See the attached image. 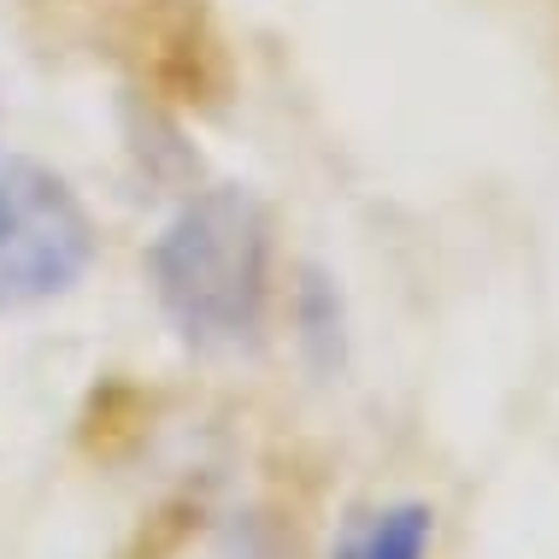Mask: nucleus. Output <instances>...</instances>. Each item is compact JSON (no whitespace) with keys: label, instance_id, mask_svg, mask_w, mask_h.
I'll list each match as a JSON object with an SVG mask.
<instances>
[{"label":"nucleus","instance_id":"obj_3","mask_svg":"<svg viewBox=\"0 0 559 559\" xmlns=\"http://www.w3.org/2000/svg\"><path fill=\"white\" fill-rule=\"evenodd\" d=\"M436 512L425 501H383L336 536L330 559H430Z\"/></svg>","mask_w":559,"mask_h":559},{"label":"nucleus","instance_id":"obj_1","mask_svg":"<svg viewBox=\"0 0 559 559\" xmlns=\"http://www.w3.org/2000/svg\"><path fill=\"white\" fill-rule=\"evenodd\" d=\"M271 260L277 236L253 189L218 183L201 189L159 224L147 248V283L194 354H248L271 319Z\"/></svg>","mask_w":559,"mask_h":559},{"label":"nucleus","instance_id":"obj_2","mask_svg":"<svg viewBox=\"0 0 559 559\" xmlns=\"http://www.w3.org/2000/svg\"><path fill=\"white\" fill-rule=\"evenodd\" d=\"M95 253L100 230L66 177L36 159H0V312L66 300Z\"/></svg>","mask_w":559,"mask_h":559}]
</instances>
